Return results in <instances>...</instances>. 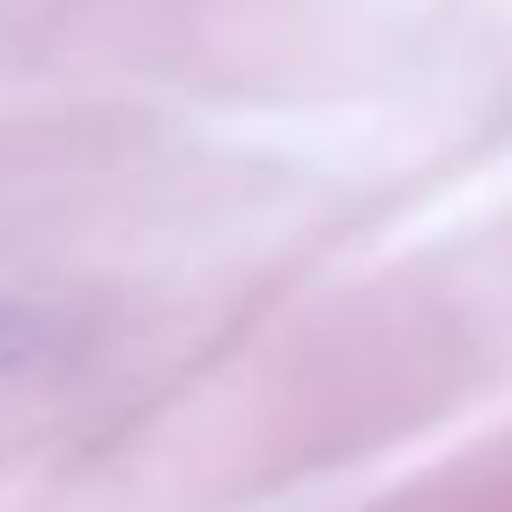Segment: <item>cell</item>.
Here are the masks:
<instances>
[{"label": "cell", "mask_w": 512, "mask_h": 512, "mask_svg": "<svg viewBox=\"0 0 512 512\" xmlns=\"http://www.w3.org/2000/svg\"><path fill=\"white\" fill-rule=\"evenodd\" d=\"M30 342H38V334H30V320H23V312H15V305H0V372H8V364L23 357Z\"/></svg>", "instance_id": "1"}]
</instances>
